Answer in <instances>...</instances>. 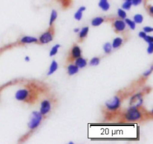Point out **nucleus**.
Returning <instances> with one entry per match:
<instances>
[{
  "mask_svg": "<svg viewBox=\"0 0 153 144\" xmlns=\"http://www.w3.org/2000/svg\"><path fill=\"white\" fill-rule=\"evenodd\" d=\"M143 114H144L140 110V108L130 107L124 114V119L126 122H137L143 119Z\"/></svg>",
  "mask_w": 153,
  "mask_h": 144,
  "instance_id": "nucleus-1",
  "label": "nucleus"
},
{
  "mask_svg": "<svg viewBox=\"0 0 153 144\" xmlns=\"http://www.w3.org/2000/svg\"><path fill=\"white\" fill-rule=\"evenodd\" d=\"M43 120V115L40 111H33L30 117V120L28 123V126L30 130H34L40 125Z\"/></svg>",
  "mask_w": 153,
  "mask_h": 144,
  "instance_id": "nucleus-2",
  "label": "nucleus"
},
{
  "mask_svg": "<svg viewBox=\"0 0 153 144\" xmlns=\"http://www.w3.org/2000/svg\"><path fill=\"white\" fill-rule=\"evenodd\" d=\"M54 34H55L54 28L52 26H50L46 32H44L40 36V37L38 39V41H40V43H42V44L49 43V42H51L53 40Z\"/></svg>",
  "mask_w": 153,
  "mask_h": 144,
  "instance_id": "nucleus-3",
  "label": "nucleus"
},
{
  "mask_svg": "<svg viewBox=\"0 0 153 144\" xmlns=\"http://www.w3.org/2000/svg\"><path fill=\"white\" fill-rule=\"evenodd\" d=\"M121 104V99L119 96H115L113 97V99L109 101L106 102H105V106L107 108L108 110L111 111H114L117 110L120 108Z\"/></svg>",
  "mask_w": 153,
  "mask_h": 144,
  "instance_id": "nucleus-4",
  "label": "nucleus"
},
{
  "mask_svg": "<svg viewBox=\"0 0 153 144\" xmlns=\"http://www.w3.org/2000/svg\"><path fill=\"white\" fill-rule=\"evenodd\" d=\"M143 103V96L142 94H136L133 96L130 99V107L131 108H140Z\"/></svg>",
  "mask_w": 153,
  "mask_h": 144,
  "instance_id": "nucleus-5",
  "label": "nucleus"
},
{
  "mask_svg": "<svg viewBox=\"0 0 153 144\" xmlns=\"http://www.w3.org/2000/svg\"><path fill=\"white\" fill-rule=\"evenodd\" d=\"M51 109H52V104L49 100L44 99L41 102L40 112L42 115H46L50 111Z\"/></svg>",
  "mask_w": 153,
  "mask_h": 144,
  "instance_id": "nucleus-6",
  "label": "nucleus"
},
{
  "mask_svg": "<svg viewBox=\"0 0 153 144\" xmlns=\"http://www.w3.org/2000/svg\"><path fill=\"white\" fill-rule=\"evenodd\" d=\"M82 55V50H81L80 47L77 45H74L73 46L70 52V56L69 58L68 61H72L73 60H76V58H79Z\"/></svg>",
  "mask_w": 153,
  "mask_h": 144,
  "instance_id": "nucleus-7",
  "label": "nucleus"
},
{
  "mask_svg": "<svg viewBox=\"0 0 153 144\" xmlns=\"http://www.w3.org/2000/svg\"><path fill=\"white\" fill-rule=\"evenodd\" d=\"M113 27L114 28L115 31L121 32V31H123L126 29V24L125 21L123 19H116L113 22Z\"/></svg>",
  "mask_w": 153,
  "mask_h": 144,
  "instance_id": "nucleus-8",
  "label": "nucleus"
},
{
  "mask_svg": "<svg viewBox=\"0 0 153 144\" xmlns=\"http://www.w3.org/2000/svg\"><path fill=\"white\" fill-rule=\"evenodd\" d=\"M37 42H38V39L34 37H31V36H24L20 39V43H23V44L37 43Z\"/></svg>",
  "mask_w": 153,
  "mask_h": 144,
  "instance_id": "nucleus-9",
  "label": "nucleus"
},
{
  "mask_svg": "<svg viewBox=\"0 0 153 144\" xmlns=\"http://www.w3.org/2000/svg\"><path fill=\"white\" fill-rule=\"evenodd\" d=\"M86 10V7L85 6H81L79 7V8L78 9L77 11L74 14V18L78 21H80L82 19V16H83V12Z\"/></svg>",
  "mask_w": 153,
  "mask_h": 144,
  "instance_id": "nucleus-10",
  "label": "nucleus"
},
{
  "mask_svg": "<svg viewBox=\"0 0 153 144\" xmlns=\"http://www.w3.org/2000/svg\"><path fill=\"white\" fill-rule=\"evenodd\" d=\"M79 68L76 65V64H70L67 67V73L69 76H73V75L76 74L79 72Z\"/></svg>",
  "mask_w": 153,
  "mask_h": 144,
  "instance_id": "nucleus-11",
  "label": "nucleus"
},
{
  "mask_svg": "<svg viewBox=\"0 0 153 144\" xmlns=\"http://www.w3.org/2000/svg\"><path fill=\"white\" fill-rule=\"evenodd\" d=\"M75 64H76V65L79 67V68L82 69V68H84V67H86L87 64H88V62H87L86 59L82 58V57H79V58H76V59Z\"/></svg>",
  "mask_w": 153,
  "mask_h": 144,
  "instance_id": "nucleus-12",
  "label": "nucleus"
},
{
  "mask_svg": "<svg viewBox=\"0 0 153 144\" xmlns=\"http://www.w3.org/2000/svg\"><path fill=\"white\" fill-rule=\"evenodd\" d=\"M99 7L104 11H107L110 8V4L108 0H100L99 2Z\"/></svg>",
  "mask_w": 153,
  "mask_h": 144,
  "instance_id": "nucleus-13",
  "label": "nucleus"
},
{
  "mask_svg": "<svg viewBox=\"0 0 153 144\" xmlns=\"http://www.w3.org/2000/svg\"><path fill=\"white\" fill-rule=\"evenodd\" d=\"M58 63H57L55 61H52V64H51L50 67H49V72L47 73L48 76H51L52 74H53V73L58 70Z\"/></svg>",
  "mask_w": 153,
  "mask_h": 144,
  "instance_id": "nucleus-14",
  "label": "nucleus"
},
{
  "mask_svg": "<svg viewBox=\"0 0 153 144\" xmlns=\"http://www.w3.org/2000/svg\"><path fill=\"white\" fill-rule=\"evenodd\" d=\"M104 18L101 17V16H97V17H95L94 19H92V21H91V25L93 26H99L101 24H102L104 22Z\"/></svg>",
  "mask_w": 153,
  "mask_h": 144,
  "instance_id": "nucleus-15",
  "label": "nucleus"
},
{
  "mask_svg": "<svg viewBox=\"0 0 153 144\" xmlns=\"http://www.w3.org/2000/svg\"><path fill=\"white\" fill-rule=\"evenodd\" d=\"M88 32H89V27L88 26L84 27V28H82V29L79 30V37L81 39V40H82V39H84L85 37H87Z\"/></svg>",
  "mask_w": 153,
  "mask_h": 144,
  "instance_id": "nucleus-16",
  "label": "nucleus"
},
{
  "mask_svg": "<svg viewBox=\"0 0 153 144\" xmlns=\"http://www.w3.org/2000/svg\"><path fill=\"white\" fill-rule=\"evenodd\" d=\"M123 43V40L121 37H116V38L113 40L112 47H113L114 49H117L120 46H122Z\"/></svg>",
  "mask_w": 153,
  "mask_h": 144,
  "instance_id": "nucleus-17",
  "label": "nucleus"
},
{
  "mask_svg": "<svg viewBox=\"0 0 153 144\" xmlns=\"http://www.w3.org/2000/svg\"><path fill=\"white\" fill-rule=\"evenodd\" d=\"M57 17H58V13L55 10H52V12H51L50 18H49V27L52 26L54 22L56 20Z\"/></svg>",
  "mask_w": 153,
  "mask_h": 144,
  "instance_id": "nucleus-18",
  "label": "nucleus"
},
{
  "mask_svg": "<svg viewBox=\"0 0 153 144\" xmlns=\"http://www.w3.org/2000/svg\"><path fill=\"white\" fill-rule=\"evenodd\" d=\"M112 49H113V47L110 43H105L104 46H103V50L106 54H110L112 52Z\"/></svg>",
  "mask_w": 153,
  "mask_h": 144,
  "instance_id": "nucleus-19",
  "label": "nucleus"
},
{
  "mask_svg": "<svg viewBox=\"0 0 153 144\" xmlns=\"http://www.w3.org/2000/svg\"><path fill=\"white\" fill-rule=\"evenodd\" d=\"M60 47H61V45L60 44L55 45V46L52 48V49L50 50V52H49V56L52 57V56H54V55H56V54L58 53V49H59Z\"/></svg>",
  "mask_w": 153,
  "mask_h": 144,
  "instance_id": "nucleus-20",
  "label": "nucleus"
},
{
  "mask_svg": "<svg viewBox=\"0 0 153 144\" xmlns=\"http://www.w3.org/2000/svg\"><path fill=\"white\" fill-rule=\"evenodd\" d=\"M125 22L126 24H127V25L129 26V28H131V29L134 30L136 28V23L134 22V21L131 20V19H128V18H126Z\"/></svg>",
  "mask_w": 153,
  "mask_h": 144,
  "instance_id": "nucleus-21",
  "label": "nucleus"
},
{
  "mask_svg": "<svg viewBox=\"0 0 153 144\" xmlns=\"http://www.w3.org/2000/svg\"><path fill=\"white\" fill-rule=\"evenodd\" d=\"M117 15L121 19H125L127 16V13L125 10L123 8H119L117 10Z\"/></svg>",
  "mask_w": 153,
  "mask_h": 144,
  "instance_id": "nucleus-22",
  "label": "nucleus"
},
{
  "mask_svg": "<svg viewBox=\"0 0 153 144\" xmlns=\"http://www.w3.org/2000/svg\"><path fill=\"white\" fill-rule=\"evenodd\" d=\"M134 21L135 23H137V24H140V23H142L143 21V15L141 14H135L134 16Z\"/></svg>",
  "mask_w": 153,
  "mask_h": 144,
  "instance_id": "nucleus-23",
  "label": "nucleus"
},
{
  "mask_svg": "<svg viewBox=\"0 0 153 144\" xmlns=\"http://www.w3.org/2000/svg\"><path fill=\"white\" fill-rule=\"evenodd\" d=\"M100 63V59L97 57H95V58H93L90 61L89 64L91 66H93V67H96V66H98Z\"/></svg>",
  "mask_w": 153,
  "mask_h": 144,
  "instance_id": "nucleus-24",
  "label": "nucleus"
},
{
  "mask_svg": "<svg viewBox=\"0 0 153 144\" xmlns=\"http://www.w3.org/2000/svg\"><path fill=\"white\" fill-rule=\"evenodd\" d=\"M131 6H132V4H131V1H125L124 3L122 5V8L123 10H128L131 9Z\"/></svg>",
  "mask_w": 153,
  "mask_h": 144,
  "instance_id": "nucleus-25",
  "label": "nucleus"
},
{
  "mask_svg": "<svg viewBox=\"0 0 153 144\" xmlns=\"http://www.w3.org/2000/svg\"><path fill=\"white\" fill-rule=\"evenodd\" d=\"M143 40H144L145 41H146V43H148V44H149V43H153V37H152V36L147 35V34L145 36V37L143 38Z\"/></svg>",
  "mask_w": 153,
  "mask_h": 144,
  "instance_id": "nucleus-26",
  "label": "nucleus"
},
{
  "mask_svg": "<svg viewBox=\"0 0 153 144\" xmlns=\"http://www.w3.org/2000/svg\"><path fill=\"white\" fill-rule=\"evenodd\" d=\"M152 66H151L150 69L148 70H146V72H144V73L143 74V76H144V77H148V76H149V75L152 73Z\"/></svg>",
  "mask_w": 153,
  "mask_h": 144,
  "instance_id": "nucleus-27",
  "label": "nucleus"
},
{
  "mask_svg": "<svg viewBox=\"0 0 153 144\" xmlns=\"http://www.w3.org/2000/svg\"><path fill=\"white\" fill-rule=\"evenodd\" d=\"M143 31H144V32L150 33V32H152V31H153V28H152V27L145 26V27H143Z\"/></svg>",
  "mask_w": 153,
  "mask_h": 144,
  "instance_id": "nucleus-28",
  "label": "nucleus"
},
{
  "mask_svg": "<svg viewBox=\"0 0 153 144\" xmlns=\"http://www.w3.org/2000/svg\"><path fill=\"white\" fill-rule=\"evenodd\" d=\"M142 1L143 0H131V4H132V5H134V6H137L139 5L140 4H141Z\"/></svg>",
  "mask_w": 153,
  "mask_h": 144,
  "instance_id": "nucleus-29",
  "label": "nucleus"
},
{
  "mask_svg": "<svg viewBox=\"0 0 153 144\" xmlns=\"http://www.w3.org/2000/svg\"><path fill=\"white\" fill-rule=\"evenodd\" d=\"M147 52L149 54H152L153 52V43H149V46L147 48Z\"/></svg>",
  "mask_w": 153,
  "mask_h": 144,
  "instance_id": "nucleus-30",
  "label": "nucleus"
},
{
  "mask_svg": "<svg viewBox=\"0 0 153 144\" xmlns=\"http://www.w3.org/2000/svg\"><path fill=\"white\" fill-rule=\"evenodd\" d=\"M138 35H139V37H141V38L143 39L145 37V36L146 35V33L144 32V31H140V32H139Z\"/></svg>",
  "mask_w": 153,
  "mask_h": 144,
  "instance_id": "nucleus-31",
  "label": "nucleus"
},
{
  "mask_svg": "<svg viewBox=\"0 0 153 144\" xmlns=\"http://www.w3.org/2000/svg\"><path fill=\"white\" fill-rule=\"evenodd\" d=\"M148 10H149V13H150L151 15H153V7H152V5L149 6V8H148Z\"/></svg>",
  "mask_w": 153,
  "mask_h": 144,
  "instance_id": "nucleus-32",
  "label": "nucleus"
},
{
  "mask_svg": "<svg viewBox=\"0 0 153 144\" xmlns=\"http://www.w3.org/2000/svg\"><path fill=\"white\" fill-rule=\"evenodd\" d=\"M25 61H28H28H30V58H29V57H28V56L25 57Z\"/></svg>",
  "mask_w": 153,
  "mask_h": 144,
  "instance_id": "nucleus-33",
  "label": "nucleus"
},
{
  "mask_svg": "<svg viewBox=\"0 0 153 144\" xmlns=\"http://www.w3.org/2000/svg\"><path fill=\"white\" fill-rule=\"evenodd\" d=\"M79 28H75L74 29V32H79Z\"/></svg>",
  "mask_w": 153,
  "mask_h": 144,
  "instance_id": "nucleus-34",
  "label": "nucleus"
},
{
  "mask_svg": "<svg viewBox=\"0 0 153 144\" xmlns=\"http://www.w3.org/2000/svg\"><path fill=\"white\" fill-rule=\"evenodd\" d=\"M59 1H63V3H64V2H65L66 0H59Z\"/></svg>",
  "mask_w": 153,
  "mask_h": 144,
  "instance_id": "nucleus-35",
  "label": "nucleus"
},
{
  "mask_svg": "<svg viewBox=\"0 0 153 144\" xmlns=\"http://www.w3.org/2000/svg\"><path fill=\"white\" fill-rule=\"evenodd\" d=\"M124 1H131V0H124Z\"/></svg>",
  "mask_w": 153,
  "mask_h": 144,
  "instance_id": "nucleus-36",
  "label": "nucleus"
}]
</instances>
